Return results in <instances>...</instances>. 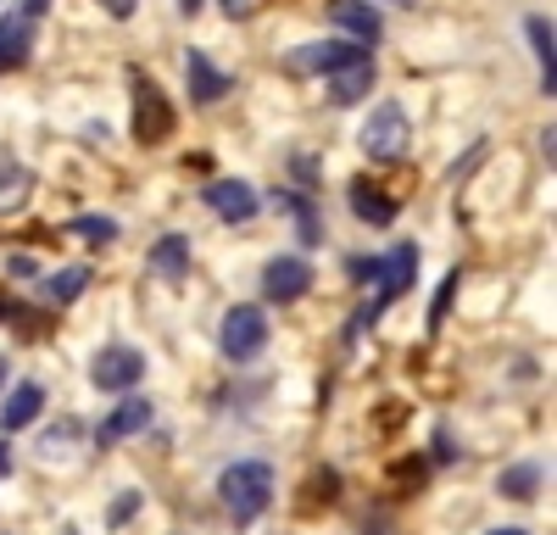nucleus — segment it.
<instances>
[{
    "label": "nucleus",
    "instance_id": "f257e3e1",
    "mask_svg": "<svg viewBox=\"0 0 557 535\" xmlns=\"http://www.w3.org/2000/svg\"><path fill=\"white\" fill-rule=\"evenodd\" d=\"M218 497H223V508H228L235 524H257L273 502V469L262 458H235L218 474Z\"/></svg>",
    "mask_w": 557,
    "mask_h": 535
},
{
    "label": "nucleus",
    "instance_id": "f03ea898",
    "mask_svg": "<svg viewBox=\"0 0 557 535\" xmlns=\"http://www.w3.org/2000/svg\"><path fill=\"white\" fill-rule=\"evenodd\" d=\"M412 279H418V246L407 240V246H396V251H385V257H380V274H374V285H380V290H374V296H368V301L351 312L346 340H357L362 329H374V324L385 319V307H391V301H396Z\"/></svg>",
    "mask_w": 557,
    "mask_h": 535
},
{
    "label": "nucleus",
    "instance_id": "7ed1b4c3",
    "mask_svg": "<svg viewBox=\"0 0 557 535\" xmlns=\"http://www.w3.org/2000/svg\"><path fill=\"white\" fill-rule=\"evenodd\" d=\"M407 140H412V123H407V112L396 101L374 107V112H368V123L357 128V146H362L368 162H396L407 151Z\"/></svg>",
    "mask_w": 557,
    "mask_h": 535
},
{
    "label": "nucleus",
    "instance_id": "20e7f679",
    "mask_svg": "<svg viewBox=\"0 0 557 535\" xmlns=\"http://www.w3.org/2000/svg\"><path fill=\"white\" fill-rule=\"evenodd\" d=\"M218 346H223L228 363H257L262 346H268V312L262 307H228L223 329H218Z\"/></svg>",
    "mask_w": 557,
    "mask_h": 535
},
{
    "label": "nucleus",
    "instance_id": "39448f33",
    "mask_svg": "<svg viewBox=\"0 0 557 535\" xmlns=\"http://www.w3.org/2000/svg\"><path fill=\"white\" fill-rule=\"evenodd\" d=\"M351 62H368V51L362 45H346V39H312V45H296V51H285V67L290 73H301V78H312V73H341V67H351Z\"/></svg>",
    "mask_w": 557,
    "mask_h": 535
},
{
    "label": "nucleus",
    "instance_id": "423d86ee",
    "mask_svg": "<svg viewBox=\"0 0 557 535\" xmlns=\"http://www.w3.org/2000/svg\"><path fill=\"white\" fill-rule=\"evenodd\" d=\"M173 134V107L151 78H134V140L139 146H162Z\"/></svg>",
    "mask_w": 557,
    "mask_h": 535
},
{
    "label": "nucleus",
    "instance_id": "0eeeda50",
    "mask_svg": "<svg viewBox=\"0 0 557 535\" xmlns=\"http://www.w3.org/2000/svg\"><path fill=\"white\" fill-rule=\"evenodd\" d=\"M89 380H96V390H134L139 380H146V357H139L134 346H101V357L89 363Z\"/></svg>",
    "mask_w": 557,
    "mask_h": 535
},
{
    "label": "nucleus",
    "instance_id": "6e6552de",
    "mask_svg": "<svg viewBox=\"0 0 557 535\" xmlns=\"http://www.w3.org/2000/svg\"><path fill=\"white\" fill-rule=\"evenodd\" d=\"M312 262L307 257H273L268 268H262V296L268 301H301L307 290H312Z\"/></svg>",
    "mask_w": 557,
    "mask_h": 535
},
{
    "label": "nucleus",
    "instance_id": "1a4fd4ad",
    "mask_svg": "<svg viewBox=\"0 0 557 535\" xmlns=\"http://www.w3.org/2000/svg\"><path fill=\"white\" fill-rule=\"evenodd\" d=\"M330 23L351 34V45H380L385 23H380V7H368V0H330Z\"/></svg>",
    "mask_w": 557,
    "mask_h": 535
},
{
    "label": "nucleus",
    "instance_id": "9d476101",
    "mask_svg": "<svg viewBox=\"0 0 557 535\" xmlns=\"http://www.w3.org/2000/svg\"><path fill=\"white\" fill-rule=\"evenodd\" d=\"M207 207L223 223H251L257 217V190L246 185V178H212V185H207Z\"/></svg>",
    "mask_w": 557,
    "mask_h": 535
},
{
    "label": "nucleus",
    "instance_id": "9b49d317",
    "mask_svg": "<svg viewBox=\"0 0 557 535\" xmlns=\"http://www.w3.org/2000/svg\"><path fill=\"white\" fill-rule=\"evenodd\" d=\"M184 78H190V101L196 107H212V101H223L228 89H235V78H228L223 67H212L207 51H184Z\"/></svg>",
    "mask_w": 557,
    "mask_h": 535
},
{
    "label": "nucleus",
    "instance_id": "f8f14e48",
    "mask_svg": "<svg viewBox=\"0 0 557 535\" xmlns=\"http://www.w3.org/2000/svg\"><path fill=\"white\" fill-rule=\"evenodd\" d=\"M146 424H151V401H146V396H123L117 408H112V413L96 424V440H101V446H117V440L139 435Z\"/></svg>",
    "mask_w": 557,
    "mask_h": 535
},
{
    "label": "nucleus",
    "instance_id": "ddd939ff",
    "mask_svg": "<svg viewBox=\"0 0 557 535\" xmlns=\"http://www.w3.org/2000/svg\"><path fill=\"white\" fill-rule=\"evenodd\" d=\"M39 413H45V385H39V380H23L7 401H0V430L17 435V430H28Z\"/></svg>",
    "mask_w": 557,
    "mask_h": 535
},
{
    "label": "nucleus",
    "instance_id": "4468645a",
    "mask_svg": "<svg viewBox=\"0 0 557 535\" xmlns=\"http://www.w3.org/2000/svg\"><path fill=\"white\" fill-rule=\"evenodd\" d=\"M346 196H351V212L368 223V229H391L396 223V196H385L380 185H368V178H357Z\"/></svg>",
    "mask_w": 557,
    "mask_h": 535
},
{
    "label": "nucleus",
    "instance_id": "2eb2a0df",
    "mask_svg": "<svg viewBox=\"0 0 557 535\" xmlns=\"http://www.w3.org/2000/svg\"><path fill=\"white\" fill-rule=\"evenodd\" d=\"M28 51H34V17H23V12L0 17V73L23 67V62H28Z\"/></svg>",
    "mask_w": 557,
    "mask_h": 535
},
{
    "label": "nucleus",
    "instance_id": "dca6fc26",
    "mask_svg": "<svg viewBox=\"0 0 557 535\" xmlns=\"http://www.w3.org/2000/svg\"><path fill=\"white\" fill-rule=\"evenodd\" d=\"M146 268H151L157 279H184V274H190V235H162L151 246Z\"/></svg>",
    "mask_w": 557,
    "mask_h": 535
},
{
    "label": "nucleus",
    "instance_id": "f3484780",
    "mask_svg": "<svg viewBox=\"0 0 557 535\" xmlns=\"http://www.w3.org/2000/svg\"><path fill=\"white\" fill-rule=\"evenodd\" d=\"M368 89H374V57H368V62H351V67H341V73H330V101H335V107L362 101Z\"/></svg>",
    "mask_w": 557,
    "mask_h": 535
},
{
    "label": "nucleus",
    "instance_id": "a211bd4d",
    "mask_svg": "<svg viewBox=\"0 0 557 535\" xmlns=\"http://www.w3.org/2000/svg\"><path fill=\"white\" fill-rule=\"evenodd\" d=\"M524 34H530L535 57H541V84H546V96H552V89H557V51H552L557 39H552V23H546V17H530Z\"/></svg>",
    "mask_w": 557,
    "mask_h": 535
},
{
    "label": "nucleus",
    "instance_id": "6ab92c4d",
    "mask_svg": "<svg viewBox=\"0 0 557 535\" xmlns=\"http://www.w3.org/2000/svg\"><path fill=\"white\" fill-rule=\"evenodd\" d=\"M496 490H502V497H513V502H535L541 497V469L535 463H513L496 480Z\"/></svg>",
    "mask_w": 557,
    "mask_h": 535
},
{
    "label": "nucleus",
    "instance_id": "aec40b11",
    "mask_svg": "<svg viewBox=\"0 0 557 535\" xmlns=\"http://www.w3.org/2000/svg\"><path fill=\"white\" fill-rule=\"evenodd\" d=\"M84 290H89V268H62V274L45 279V301H51V307H67Z\"/></svg>",
    "mask_w": 557,
    "mask_h": 535
},
{
    "label": "nucleus",
    "instance_id": "412c9836",
    "mask_svg": "<svg viewBox=\"0 0 557 535\" xmlns=\"http://www.w3.org/2000/svg\"><path fill=\"white\" fill-rule=\"evenodd\" d=\"M278 207H285V212L296 217V229H301V240H307V246H318V240H323V223L312 217V201H307V196H290V190H278Z\"/></svg>",
    "mask_w": 557,
    "mask_h": 535
},
{
    "label": "nucleus",
    "instance_id": "4be33fe9",
    "mask_svg": "<svg viewBox=\"0 0 557 535\" xmlns=\"http://www.w3.org/2000/svg\"><path fill=\"white\" fill-rule=\"evenodd\" d=\"M67 229H73V235H84V240H96V246L117 240V223H112V217H96V212H84V217H73Z\"/></svg>",
    "mask_w": 557,
    "mask_h": 535
},
{
    "label": "nucleus",
    "instance_id": "5701e85b",
    "mask_svg": "<svg viewBox=\"0 0 557 535\" xmlns=\"http://www.w3.org/2000/svg\"><path fill=\"white\" fill-rule=\"evenodd\" d=\"M28 190V173L17 167V162H0V207H7V201H17Z\"/></svg>",
    "mask_w": 557,
    "mask_h": 535
},
{
    "label": "nucleus",
    "instance_id": "b1692460",
    "mask_svg": "<svg viewBox=\"0 0 557 535\" xmlns=\"http://www.w3.org/2000/svg\"><path fill=\"white\" fill-rule=\"evenodd\" d=\"M457 285H462V274H457V268H451V274L441 279V290H435V307H430V329H441V319H446V307H451Z\"/></svg>",
    "mask_w": 557,
    "mask_h": 535
},
{
    "label": "nucleus",
    "instance_id": "393cba45",
    "mask_svg": "<svg viewBox=\"0 0 557 535\" xmlns=\"http://www.w3.org/2000/svg\"><path fill=\"white\" fill-rule=\"evenodd\" d=\"M424 474H430V463H424V458L396 463V485H401V490H418V485H424Z\"/></svg>",
    "mask_w": 557,
    "mask_h": 535
},
{
    "label": "nucleus",
    "instance_id": "a878e982",
    "mask_svg": "<svg viewBox=\"0 0 557 535\" xmlns=\"http://www.w3.org/2000/svg\"><path fill=\"white\" fill-rule=\"evenodd\" d=\"M346 274H351V279H374V274H380V257H351Z\"/></svg>",
    "mask_w": 557,
    "mask_h": 535
},
{
    "label": "nucleus",
    "instance_id": "bb28decb",
    "mask_svg": "<svg viewBox=\"0 0 557 535\" xmlns=\"http://www.w3.org/2000/svg\"><path fill=\"white\" fill-rule=\"evenodd\" d=\"M139 508V490H123V497L112 502V524H128V513Z\"/></svg>",
    "mask_w": 557,
    "mask_h": 535
},
{
    "label": "nucleus",
    "instance_id": "cd10ccee",
    "mask_svg": "<svg viewBox=\"0 0 557 535\" xmlns=\"http://www.w3.org/2000/svg\"><path fill=\"white\" fill-rule=\"evenodd\" d=\"M457 458V446H451V435L446 430H435V463H451Z\"/></svg>",
    "mask_w": 557,
    "mask_h": 535
},
{
    "label": "nucleus",
    "instance_id": "c85d7f7f",
    "mask_svg": "<svg viewBox=\"0 0 557 535\" xmlns=\"http://www.w3.org/2000/svg\"><path fill=\"white\" fill-rule=\"evenodd\" d=\"M290 167H296V178H301V185H307V190L318 185V167H312V157H296Z\"/></svg>",
    "mask_w": 557,
    "mask_h": 535
},
{
    "label": "nucleus",
    "instance_id": "c756f323",
    "mask_svg": "<svg viewBox=\"0 0 557 535\" xmlns=\"http://www.w3.org/2000/svg\"><path fill=\"white\" fill-rule=\"evenodd\" d=\"M101 7H107V17H117V23H123V17H134L139 0H101Z\"/></svg>",
    "mask_w": 557,
    "mask_h": 535
},
{
    "label": "nucleus",
    "instance_id": "7c9ffc66",
    "mask_svg": "<svg viewBox=\"0 0 557 535\" xmlns=\"http://www.w3.org/2000/svg\"><path fill=\"white\" fill-rule=\"evenodd\" d=\"M45 7H51V0H23V17H34V23H39V17H45Z\"/></svg>",
    "mask_w": 557,
    "mask_h": 535
},
{
    "label": "nucleus",
    "instance_id": "2f4dec72",
    "mask_svg": "<svg viewBox=\"0 0 557 535\" xmlns=\"http://www.w3.org/2000/svg\"><path fill=\"white\" fill-rule=\"evenodd\" d=\"M0 480H12V446L0 440Z\"/></svg>",
    "mask_w": 557,
    "mask_h": 535
},
{
    "label": "nucleus",
    "instance_id": "473e14b6",
    "mask_svg": "<svg viewBox=\"0 0 557 535\" xmlns=\"http://www.w3.org/2000/svg\"><path fill=\"white\" fill-rule=\"evenodd\" d=\"M201 7H207V0H178V12H184V17H196Z\"/></svg>",
    "mask_w": 557,
    "mask_h": 535
},
{
    "label": "nucleus",
    "instance_id": "72a5a7b5",
    "mask_svg": "<svg viewBox=\"0 0 557 535\" xmlns=\"http://www.w3.org/2000/svg\"><path fill=\"white\" fill-rule=\"evenodd\" d=\"M17 319V301H0V324H12Z\"/></svg>",
    "mask_w": 557,
    "mask_h": 535
},
{
    "label": "nucleus",
    "instance_id": "f704fd0d",
    "mask_svg": "<svg viewBox=\"0 0 557 535\" xmlns=\"http://www.w3.org/2000/svg\"><path fill=\"white\" fill-rule=\"evenodd\" d=\"M485 535H524V530H513V524H502V530H485Z\"/></svg>",
    "mask_w": 557,
    "mask_h": 535
},
{
    "label": "nucleus",
    "instance_id": "c9c22d12",
    "mask_svg": "<svg viewBox=\"0 0 557 535\" xmlns=\"http://www.w3.org/2000/svg\"><path fill=\"white\" fill-rule=\"evenodd\" d=\"M385 7H412V0H385Z\"/></svg>",
    "mask_w": 557,
    "mask_h": 535
},
{
    "label": "nucleus",
    "instance_id": "e433bc0d",
    "mask_svg": "<svg viewBox=\"0 0 557 535\" xmlns=\"http://www.w3.org/2000/svg\"><path fill=\"white\" fill-rule=\"evenodd\" d=\"M0 385H7V363H0Z\"/></svg>",
    "mask_w": 557,
    "mask_h": 535
}]
</instances>
